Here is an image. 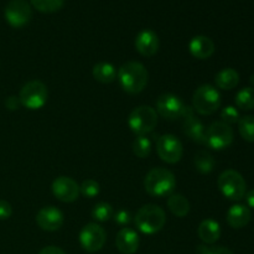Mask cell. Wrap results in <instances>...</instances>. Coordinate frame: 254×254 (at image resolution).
<instances>
[{
	"label": "cell",
	"mask_w": 254,
	"mask_h": 254,
	"mask_svg": "<svg viewBox=\"0 0 254 254\" xmlns=\"http://www.w3.org/2000/svg\"><path fill=\"white\" fill-rule=\"evenodd\" d=\"M99 190H101L99 184L96 180H92V179H87L79 185V193H82L84 197L88 198L96 197L99 193Z\"/></svg>",
	"instance_id": "obj_30"
},
{
	"label": "cell",
	"mask_w": 254,
	"mask_h": 254,
	"mask_svg": "<svg viewBox=\"0 0 254 254\" xmlns=\"http://www.w3.org/2000/svg\"><path fill=\"white\" fill-rule=\"evenodd\" d=\"M113 215V207L107 202H98L97 205H94L93 210H92V217L98 222H106V221L111 220Z\"/></svg>",
	"instance_id": "obj_29"
},
{
	"label": "cell",
	"mask_w": 254,
	"mask_h": 254,
	"mask_svg": "<svg viewBox=\"0 0 254 254\" xmlns=\"http://www.w3.org/2000/svg\"><path fill=\"white\" fill-rule=\"evenodd\" d=\"M32 6L40 12L51 14V12L59 11L64 4V0H30Z\"/></svg>",
	"instance_id": "obj_27"
},
{
	"label": "cell",
	"mask_w": 254,
	"mask_h": 254,
	"mask_svg": "<svg viewBox=\"0 0 254 254\" xmlns=\"http://www.w3.org/2000/svg\"><path fill=\"white\" fill-rule=\"evenodd\" d=\"M218 189L225 197L232 201L242 200L247 192V184L238 171L225 170L218 176Z\"/></svg>",
	"instance_id": "obj_6"
},
{
	"label": "cell",
	"mask_w": 254,
	"mask_h": 254,
	"mask_svg": "<svg viewBox=\"0 0 254 254\" xmlns=\"http://www.w3.org/2000/svg\"><path fill=\"white\" fill-rule=\"evenodd\" d=\"M116 246L122 254H134L139 248L138 233L131 228H122L117 235Z\"/></svg>",
	"instance_id": "obj_17"
},
{
	"label": "cell",
	"mask_w": 254,
	"mask_h": 254,
	"mask_svg": "<svg viewBox=\"0 0 254 254\" xmlns=\"http://www.w3.org/2000/svg\"><path fill=\"white\" fill-rule=\"evenodd\" d=\"M233 141V129L223 122H213L206 129V145L213 150H223Z\"/></svg>",
	"instance_id": "obj_8"
},
{
	"label": "cell",
	"mask_w": 254,
	"mask_h": 254,
	"mask_svg": "<svg viewBox=\"0 0 254 254\" xmlns=\"http://www.w3.org/2000/svg\"><path fill=\"white\" fill-rule=\"evenodd\" d=\"M31 17V6L25 0H11L5 7V19L15 29L26 26Z\"/></svg>",
	"instance_id": "obj_12"
},
{
	"label": "cell",
	"mask_w": 254,
	"mask_h": 254,
	"mask_svg": "<svg viewBox=\"0 0 254 254\" xmlns=\"http://www.w3.org/2000/svg\"><path fill=\"white\" fill-rule=\"evenodd\" d=\"M92 74H93V78L96 81L107 84L116 81L117 69L109 62H99V64H94L93 69H92Z\"/></svg>",
	"instance_id": "obj_22"
},
{
	"label": "cell",
	"mask_w": 254,
	"mask_h": 254,
	"mask_svg": "<svg viewBox=\"0 0 254 254\" xmlns=\"http://www.w3.org/2000/svg\"><path fill=\"white\" fill-rule=\"evenodd\" d=\"M47 98H49V91H47L46 84L37 79L27 82L20 89V103L22 107L31 111L42 108L46 104Z\"/></svg>",
	"instance_id": "obj_7"
},
{
	"label": "cell",
	"mask_w": 254,
	"mask_h": 254,
	"mask_svg": "<svg viewBox=\"0 0 254 254\" xmlns=\"http://www.w3.org/2000/svg\"><path fill=\"white\" fill-rule=\"evenodd\" d=\"M227 223L232 228L240 230V228L246 227L251 222L252 213L251 210L245 205H233L230 210L227 211Z\"/></svg>",
	"instance_id": "obj_19"
},
{
	"label": "cell",
	"mask_w": 254,
	"mask_h": 254,
	"mask_svg": "<svg viewBox=\"0 0 254 254\" xmlns=\"http://www.w3.org/2000/svg\"><path fill=\"white\" fill-rule=\"evenodd\" d=\"M156 153L165 163L176 164L183 158V144L173 134H164L156 140Z\"/></svg>",
	"instance_id": "obj_9"
},
{
	"label": "cell",
	"mask_w": 254,
	"mask_h": 254,
	"mask_svg": "<svg viewBox=\"0 0 254 254\" xmlns=\"http://www.w3.org/2000/svg\"><path fill=\"white\" fill-rule=\"evenodd\" d=\"M236 106L242 111L254 109V88L245 87L236 94Z\"/></svg>",
	"instance_id": "obj_25"
},
{
	"label": "cell",
	"mask_w": 254,
	"mask_h": 254,
	"mask_svg": "<svg viewBox=\"0 0 254 254\" xmlns=\"http://www.w3.org/2000/svg\"><path fill=\"white\" fill-rule=\"evenodd\" d=\"M215 83L218 88L231 91L240 83V74L233 68H223L216 74Z\"/></svg>",
	"instance_id": "obj_21"
},
{
	"label": "cell",
	"mask_w": 254,
	"mask_h": 254,
	"mask_svg": "<svg viewBox=\"0 0 254 254\" xmlns=\"http://www.w3.org/2000/svg\"><path fill=\"white\" fill-rule=\"evenodd\" d=\"M113 218H114V221H116V223H118L119 226L129 225L131 221L130 213H129L127 210L117 211V213H114L113 215Z\"/></svg>",
	"instance_id": "obj_33"
},
{
	"label": "cell",
	"mask_w": 254,
	"mask_h": 254,
	"mask_svg": "<svg viewBox=\"0 0 254 254\" xmlns=\"http://www.w3.org/2000/svg\"><path fill=\"white\" fill-rule=\"evenodd\" d=\"M168 207L176 217H185L190 212V202L181 193H171L168 198Z\"/></svg>",
	"instance_id": "obj_23"
},
{
	"label": "cell",
	"mask_w": 254,
	"mask_h": 254,
	"mask_svg": "<svg viewBox=\"0 0 254 254\" xmlns=\"http://www.w3.org/2000/svg\"><path fill=\"white\" fill-rule=\"evenodd\" d=\"M215 42L207 36L198 35L195 36L189 44V50L190 54L197 60H207L215 52Z\"/></svg>",
	"instance_id": "obj_18"
},
{
	"label": "cell",
	"mask_w": 254,
	"mask_h": 254,
	"mask_svg": "<svg viewBox=\"0 0 254 254\" xmlns=\"http://www.w3.org/2000/svg\"><path fill=\"white\" fill-rule=\"evenodd\" d=\"M184 131L186 135L198 144H206V128L202 122L193 116L192 107H186L184 114Z\"/></svg>",
	"instance_id": "obj_15"
},
{
	"label": "cell",
	"mask_w": 254,
	"mask_h": 254,
	"mask_svg": "<svg viewBox=\"0 0 254 254\" xmlns=\"http://www.w3.org/2000/svg\"><path fill=\"white\" fill-rule=\"evenodd\" d=\"M195 168L200 171L201 174H208L215 168V159L208 151L198 150L195 155Z\"/></svg>",
	"instance_id": "obj_24"
},
{
	"label": "cell",
	"mask_w": 254,
	"mask_h": 254,
	"mask_svg": "<svg viewBox=\"0 0 254 254\" xmlns=\"http://www.w3.org/2000/svg\"><path fill=\"white\" fill-rule=\"evenodd\" d=\"M52 193L61 202H73L78 198L79 185L68 176H59L52 183Z\"/></svg>",
	"instance_id": "obj_13"
},
{
	"label": "cell",
	"mask_w": 254,
	"mask_h": 254,
	"mask_svg": "<svg viewBox=\"0 0 254 254\" xmlns=\"http://www.w3.org/2000/svg\"><path fill=\"white\" fill-rule=\"evenodd\" d=\"M5 106H6V108L10 109V111H16V109H19V107L21 106V103H20L19 97L10 96L7 97L6 101H5Z\"/></svg>",
	"instance_id": "obj_35"
},
{
	"label": "cell",
	"mask_w": 254,
	"mask_h": 254,
	"mask_svg": "<svg viewBox=\"0 0 254 254\" xmlns=\"http://www.w3.org/2000/svg\"><path fill=\"white\" fill-rule=\"evenodd\" d=\"M221 94L211 84H202L192 96V109L201 116H211L221 107Z\"/></svg>",
	"instance_id": "obj_4"
},
{
	"label": "cell",
	"mask_w": 254,
	"mask_h": 254,
	"mask_svg": "<svg viewBox=\"0 0 254 254\" xmlns=\"http://www.w3.org/2000/svg\"><path fill=\"white\" fill-rule=\"evenodd\" d=\"M246 202H247L248 207L251 208H254V190H251L248 191V192H246Z\"/></svg>",
	"instance_id": "obj_37"
},
{
	"label": "cell",
	"mask_w": 254,
	"mask_h": 254,
	"mask_svg": "<svg viewBox=\"0 0 254 254\" xmlns=\"http://www.w3.org/2000/svg\"><path fill=\"white\" fill-rule=\"evenodd\" d=\"M117 79L124 92L138 94L146 87L149 81L148 69L138 61H129L122 64L117 72Z\"/></svg>",
	"instance_id": "obj_1"
},
{
	"label": "cell",
	"mask_w": 254,
	"mask_h": 254,
	"mask_svg": "<svg viewBox=\"0 0 254 254\" xmlns=\"http://www.w3.org/2000/svg\"><path fill=\"white\" fill-rule=\"evenodd\" d=\"M198 237L205 245H213L217 242L221 237V227L217 221L212 218L203 220L198 226Z\"/></svg>",
	"instance_id": "obj_20"
},
{
	"label": "cell",
	"mask_w": 254,
	"mask_h": 254,
	"mask_svg": "<svg viewBox=\"0 0 254 254\" xmlns=\"http://www.w3.org/2000/svg\"><path fill=\"white\" fill-rule=\"evenodd\" d=\"M238 131L246 141L254 143V117L245 116L238 121Z\"/></svg>",
	"instance_id": "obj_26"
},
{
	"label": "cell",
	"mask_w": 254,
	"mask_h": 254,
	"mask_svg": "<svg viewBox=\"0 0 254 254\" xmlns=\"http://www.w3.org/2000/svg\"><path fill=\"white\" fill-rule=\"evenodd\" d=\"M144 188L150 196L165 197L170 196L176 188L175 175L164 168H154L144 179Z\"/></svg>",
	"instance_id": "obj_2"
},
{
	"label": "cell",
	"mask_w": 254,
	"mask_h": 254,
	"mask_svg": "<svg viewBox=\"0 0 254 254\" xmlns=\"http://www.w3.org/2000/svg\"><path fill=\"white\" fill-rule=\"evenodd\" d=\"M39 254H66L61 248L55 247V246H49V247H45L40 251Z\"/></svg>",
	"instance_id": "obj_36"
},
{
	"label": "cell",
	"mask_w": 254,
	"mask_h": 254,
	"mask_svg": "<svg viewBox=\"0 0 254 254\" xmlns=\"http://www.w3.org/2000/svg\"><path fill=\"white\" fill-rule=\"evenodd\" d=\"M197 253L198 254H233L231 250L226 247H221V246H217V247H208L206 245H201L197 247Z\"/></svg>",
	"instance_id": "obj_32"
},
{
	"label": "cell",
	"mask_w": 254,
	"mask_h": 254,
	"mask_svg": "<svg viewBox=\"0 0 254 254\" xmlns=\"http://www.w3.org/2000/svg\"><path fill=\"white\" fill-rule=\"evenodd\" d=\"M186 107L178 96L171 93H164L156 99V113L168 121L183 118Z\"/></svg>",
	"instance_id": "obj_11"
},
{
	"label": "cell",
	"mask_w": 254,
	"mask_h": 254,
	"mask_svg": "<svg viewBox=\"0 0 254 254\" xmlns=\"http://www.w3.org/2000/svg\"><path fill=\"white\" fill-rule=\"evenodd\" d=\"M221 118H222L223 123L228 124H236L240 121V113H238L237 109L232 106H227L221 111Z\"/></svg>",
	"instance_id": "obj_31"
},
{
	"label": "cell",
	"mask_w": 254,
	"mask_h": 254,
	"mask_svg": "<svg viewBox=\"0 0 254 254\" xmlns=\"http://www.w3.org/2000/svg\"><path fill=\"white\" fill-rule=\"evenodd\" d=\"M12 207L7 201L0 200V220H7L11 217Z\"/></svg>",
	"instance_id": "obj_34"
},
{
	"label": "cell",
	"mask_w": 254,
	"mask_h": 254,
	"mask_svg": "<svg viewBox=\"0 0 254 254\" xmlns=\"http://www.w3.org/2000/svg\"><path fill=\"white\" fill-rule=\"evenodd\" d=\"M64 213L55 206L42 207L36 215V223L41 230L54 232L60 230L64 225Z\"/></svg>",
	"instance_id": "obj_14"
},
{
	"label": "cell",
	"mask_w": 254,
	"mask_h": 254,
	"mask_svg": "<svg viewBox=\"0 0 254 254\" xmlns=\"http://www.w3.org/2000/svg\"><path fill=\"white\" fill-rule=\"evenodd\" d=\"M128 126L136 135H146L158 126V113L150 106H139L131 111Z\"/></svg>",
	"instance_id": "obj_5"
},
{
	"label": "cell",
	"mask_w": 254,
	"mask_h": 254,
	"mask_svg": "<svg viewBox=\"0 0 254 254\" xmlns=\"http://www.w3.org/2000/svg\"><path fill=\"white\" fill-rule=\"evenodd\" d=\"M107 241V233L103 227L97 223H87L79 232V243L82 248L89 253L102 250Z\"/></svg>",
	"instance_id": "obj_10"
},
{
	"label": "cell",
	"mask_w": 254,
	"mask_h": 254,
	"mask_svg": "<svg viewBox=\"0 0 254 254\" xmlns=\"http://www.w3.org/2000/svg\"><path fill=\"white\" fill-rule=\"evenodd\" d=\"M251 83H252L253 86H254V74H253L252 77H251Z\"/></svg>",
	"instance_id": "obj_38"
},
{
	"label": "cell",
	"mask_w": 254,
	"mask_h": 254,
	"mask_svg": "<svg viewBox=\"0 0 254 254\" xmlns=\"http://www.w3.org/2000/svg\"><path fill=\"white\" fill-rule=\"evenodd\" d=\"M135 49L141 56L151 57L158 52L159 50V37L156 32L153 30H143L139 32L135 37Z\"/></svg>",
	"instance_id": "obj_16"
},
{
	"label": "cell",
	"mask_w": 254,
	"mask_h": 254,
	"mask_svg": "<svg viewBox=\"0 0 254 254\" xmlns=\"http://www.w3.org/2000/svg\"><path fill=\"white\" fill-rule=\"evenodd\" d=\"M134 223L138 231L144 235H154L164 228L166 223V215L160 206L149 203L139 208L134 216Z\"/></svg>",
	"instance_id": "obj_3"
},
{
	"label": "cell",
	"mask_w": 254,
	"mask_h": 254,
	"mask_svg": "<svg viewBox=\"0 0 254 254\" xmlns=\"http://www.w3.org/2000/svg\"><path fill=\"white\" fill-rule=\"evenodd\" d=\"M151 151V141L146 135H138L133 143V153L138 158L144 159L149 156Z\"/></svg>",
	"instance_id": "obj_28"
}]
</instances>
